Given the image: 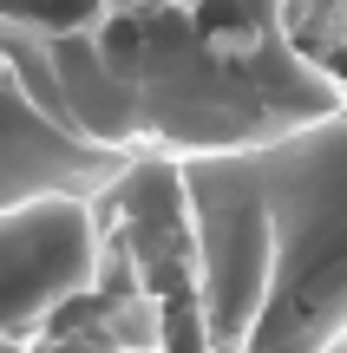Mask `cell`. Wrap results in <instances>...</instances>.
Returning a JSON list of instances; mask_svg holds the SVG:
<instances>
[{"label": "cell", "instance_id": "1", "mask_svg": "<svg viewBox=\"0 0 347 353\" xmlns=\"http://www.w3.org/2000/svg\"><path fill=\"white\" fill-rule=\"evenodd\" d=\"M26 85L59 125L118 157L249 151L328 112L347 92L282 26L236 0H151L112 7L92 33H33L0 20Z\"/></svg>", "mask_w": 347, "mask_h": 353}, {"label": "cell", "instance_id": "2", "mask_svg": "<svg viewBox=\"0 0 347 353\" xmlns=\"http://www.w3.org/2000/svg\"><path fill=\"white\" fill-rule=\"evenodd\" d=\"M184 301L210 353L347 347V112L249 151L177 157Z\"/></svg>", "mask_w": 347, "mask_h": 353}, {"label": "cell", "instance_id": "3", "mask_svg": "<svg viewBox=\"0 0 347 353\" xmlns=\"http://www.w3.org/2000/svg\"><path fill=\"white\" fill-rule=\"evenodd\" d=\"M99 196H33L0 210V341H46L99 281Z\"/></svg>", "mask_w": 347, "mask_h": 353}, {"label": "cell", "instance_id": "4", "mask_svg": "<svg viewBox=\"0 0 347 353\" xmlns=\"http://www.w3.org/2000/svg\"><path fill=\"white\" fill-rule=\"evenodd\" d=\"M118 170H125L118 151L79 138L39 105L13 46L0 39V210L33 196H99Z\"/></svg>", "mask_w": 347, "mask_h": 353}, {"label": "cell", "instance_id": "5", "mask_svg": "<svg viewBox=\"0 0 347 353\" xmlns=\"http://www.w3.org/2000/svg\"><path fill=\"white\" fill-rule=\"evenodd\" d=\"M0 20L33 33H92L105 20V0H0Z\"/></svg>", "mask_w": 347, "mask_h": 353}, {"label": "cell", "instance_id": "6", "mask_svg": "<svg viewBox=\"0 0 347 353\" xmlns=\"http://www.w3.org/2000/svg\"><path fill=\"white\" fill-rule=\"evenodd\" d=\"M321 65H328V72H335V85L347 92V33H341V46H335V52H328V59H321Z\"/></svg>", "mask_w": 347, "mask_h": 353}, {"label": "cell", "instance_id": "7", "mask_svg": "<svg viewBox=\"0 0 347 353\" xmlns=\"http://www.w3.org/2000/svg\"><path fill=\"white\" fill-rule=\"evenodd\" d=\"M112 7H151V0H105V13H112ZM184 7H190V0H184Z\"/></svg>", "mask_w": 347, "mask_h": 353}]
</instances>
